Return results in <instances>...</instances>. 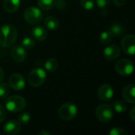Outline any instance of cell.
Returning a JSON list of instances; mask_svg holds the SVG:
<instances>
[{
    "label": "cell",
    "instance_id": "6da1fadb",
    "mask_svg": "<svg viewBox=\"0 0 135 135\" xmlns=\"http://www.w3.org/2000/svg\"><path fill=\"white\" fill-rule=\"evenodd\" d=\"M17 37V28L12 25H4L0 27V45L3 47H11Z\"/></svg>",
    "mask_w": 135,
    "mask_h": 135
},
{
    "label": "cell",
    "instance_id": "7a4b0ae2",
    "mask_svg": "<svg viewBox=\"0 0 135 135\" xmlns=\"http://www.w3.org/2000/svg\"><path fill=\"white\" fill-rule=\"evenodd\" d=\"M26 106V101L21 96H11L5 100V107L10 112L16 113L21 112Z\"/></svg>",
    "mask_w": 135,
    "mask_h": 135
},
{
    "label": "cell",
    "instance_id": "3957f363",
    "mask_svg": "<svg viewBox=\"0 0 135 135\" xmlns=\"http://www.w3.org/2000/svg\"><path fill=\"white\" fill-rule=\"evenodd\" d=\"M47 78V74L44 70L41 68H36L30 71L28 76V81L32 87H39L42 85Z\"/></svg>",
    "mask_w": 135,
    "mask_h": 135
},
{
    "label": "cell",
    "instance_id": "277c9868",
    "mask_svg": "<svg viewBox=\"0 0 135 135\" xmlns=\"http://www.w3.org/2000/svg\"><path fill=\"white\" fill-rule=\"evenodd\" d=\"M96 116L97 119L103 123H109L113 118V110L112 106L106 104L99 105L96 109Z\"/></svg>",
    "mask_w": 135,
    "mask_h": 135
},
{
    "label": "cell",
    "instance_id": "5b68a950",
    "mask_svg": "<svg viewBox=\"0 0 135 135\" xmlns=\"http://www.w3.org/2000/svg\"><path fill=\"white\" fill-rule=\"evenodd\" d=\"M24 18L28 24L36 25L42 21L43 13L39 8L29 6L24 12Z\"/></svg>",
    "mask_w": 135,
    "mask_h": 135
},
{
    "label": "cell",
    "instance_id": "8992f818",
    "mask_svg": "<svg viewBox=\"0 0 135 135\" xmlns=\"http://www.w3.org/2000/svg\"><path fill=\"white\" fill-rule=\"evenodd\" d=\"M78 115V108L73 103L63 104L59 109V115L63 120L74 119Z\"/></svg>",
    "mask_w": 135,
    "mask_h": 135
},
{
    "label": "cell",
    "instance_id": "52a82bcc",
    "mask_svg": "<svg viewBox=\"0 0 135 135\" xmlns=\"http://www.w3.org/2000/svg\"><path fill=\"white\" fill-rule=\"evenodd\" d=\"M116 72L123 76H128L134 72V64L127 59H121L117 61L115 67Z\"/></svg>",
    "mask_w": 135,
    "mask_h": 135
},
{
    "label": "cell",
    "instance_id": "ba28073f",
    "mask_svg": "<svg viewBox=\"0 0 135 135\" xmlns=\"http://www.w3.org/2000/svg\"><path fill=\"white\" fill-rule=\"evenodd\" d=\"M121 47L123 51L129 55H134L135 53V36L133 34L126 35L122 41H121Z\"/></svg>",
    "mask_w": 135,
    "mask_h": 135
},
{
    "label": "cell",
    "instance_id": "9c48e42d",
    "mask_svg": "<svg viewBox=\"0 0 135 135\" xmlns=\"http://www.w3.org/2000/svg\"><path fill=\"white\" fill-rule=\"evenodd\" d=\"M9 85L15 91H20L25 86L24 77L19 74H13L9 78Z\"/></svg>",
    "mask_w": 135,
    "mask_h": 135
},
{
    "label": "cell",
    "instance_id": "30bf717a",
    "mask_svg": "<svg viewBox=\"0 0 135 135\" xmlns=\"http://www.w3.org/2000/svg\"><path fill=\"white\" fill-rule=\"evenodd\" d=\"M114 95L113 89L109 84H103L101 85L97 91V96L99 99L102 101H108L110 100Z\"/></svg>",
    "mask_w": 135,
    "mask_h": 135
},
{
    "label": "cell",
    "instance_id": "8fae6325",
    "mask_svg": "<svg viewBox=\"0 0 135 135\" xmlns=\"http://www.w3.org/2000/svg\"><path fill=\"white\" fill-rule=\"evenodd\" d=\"M10 55L12 59L17 62H22L27 56L26 50L21 45H15L11 48Z\"/></svg>",
    "mask_w": 135,
    "mask_h": 135
},
{
    "label": "cell",
    "instance_id": "7c38bea8",
    "mask_svg": "<svg viewBox=\"0 0 135 135\" xmlns=\"http://www.w3.org/2000/svg\"><path fill=\"white\" fill-rule=\"evenodd\" d=\"M120 48L118 45L116 44H112L108 47H106L103 51L104 57L107 60H114L116 59L119 55H120Z\"/></svg>",
    "mask_w": 135,
    "mask_h": 135
},
{
    "label": "cell",
    "instance_id": "4fadbf2b",
    "mask_svg": "<svg viewBox=\"0 0 135 135\" xmlns=\"http://www.w3.org/2000/svg\"><path fill=\"white\" fill-rule=\"evenodd\" d=\"M3 131L8 135L17 134L21 131L20 123L16 120H9L4 124Z\"/></svg>",
    "mask_w": 135,
    "mask_h": 135
},
{
    "label": "cell",
    "instance_id": "5bb4252c",
    "mask_svg": "<svg viewBox=\"0 0 135 135\" xmlns=\"http://www.w3.org/2000/svg\"><path fill=\"white\" fill-rule=\"evenodd\" d=\"M134 91L135 88L133 84H130L125 86L122 91V95H123V99L130 104H134Z\"/></svg>",
    "mask_w": 135,
    "mask_h": 135
},
{
    "label": "cell",
    "instance_id": "9a60e30c",
    "mask_svg": "<svg viewBox=\"0 0 135 135\" xmlns=\"http://www.w3.org/2000/svg\"><path fill=\"white\" fill-rule=\"evenodd\" d=\"M32 35L35 40L38 41H43L47 38V32L45 28H44L43 26L38 25V26L34 27L32 29Z\"/></svg>",
    "mask_w": 135,
    "mask_h": 135
},
{
    "label": "cell",
    "instance_id": "2e32d148",
    "mask_svg": "<svg viewBox=\"0 0 135 135\" xmlns=\"http://www.w3.org/2000/svg\"><path fill=\"white\" fill-rule=\"evenodd\" d=\"M21 6V0H4L3 8L8 13L17 11Z\"/></svg>",
    "mask_w": 135,
    "mask_h": 135
},
{
    "label": "cell",
    "instance_id": "e0dca14e",
    "mask_svg": "<svg viewBox=\"0 0 135 135\" xmlns=\"http://www.w3.org/2000/svg\"><path fill=\"white\" fill-rule=\"evenodd\" d=\"M44 25L50 30H56L59 26V21L56 17L49 16L44 19Z\"/></svg>",
    "mask_w": 135,
    "mask_h": 135
},
{
    "label": "cell",
    "instance_id": "ac0fdd59",
    "mask_svg": "<svg viewBox=\"0 0 135 135\" xmlns=\"http://www.w3.org/2000/svg\"><path fill=\"white\" fill-rule=\"evenodd\" d=\"M59 67V62L58 61L54 58H50L47 59L44 64V68L48 72H54Z\"/></svg>",
    "mask_w": 135,
    "mask_h": 135
},
{
    "label": "cell",
    "instance_id": "d6986e66",
    "mask_svg": "<svg viewBox=\"0 0 135 135\" xmlns=\"http://www.w3.org/2000/svg\"><path fill=\"white\" fill-rule=\"evenodd\" d=\"M109 31L112 32V34L113 36H122L124 32H125V28L123 27V25L119 24V23H115L113 24L111 27H110V29Z\"/></svg>",
    "mask_w": 135,
    "mask_h": 135
},
{
    "label": "cell",
    "instance_id": "ffe728a7",
    "mask_svg": "<svg viewBox=\"0 0 135 135\" xmlns=\"http://www.w3.org/2000/svg\"><path fill=\"white\" fill-rule=\"evenodd\" d=\"M113 108L118 113H123L127 112L128 108V105L123 100H116L113 104Z\"/></svg>",
    "mask_w": 135,
    "mask_h": 135
},
{
    "label": "cell",
    "instance_id": "44dd1931",
    "mask_svg": "<svg viewBox=\"0 0 135 135\" xmlns=\"http://www.w3.org/2000/svg\"><path fill=\"white\" fill-rule=\"evenodd\" d=\"M55 0H38L37 4L39 8L44 9V10H48L53 8L55 6Z\"/></svg>",
    "mask_w": 135,
    "mask_h": 135
},
{
    "label": "cell",
    "instance_id": "7402d4cb",
    "mask_svg": "<svg viewBox=\"0 0 135 135\" xmlns=\"http://www.w3.org/2000/svg\"><path fill=\"white\" fill-rule=\"evenodd\" d=\"M112 39H113V35L112 34V32L109 30L103 32L100 34V42L103 44H110L112 41Z\"/></svg>",
    "mask_w": 135,
    "mask_h": 135
},
{
    "label": "cell",
    "instance_id": "603a6c76",
    "mask_svg": "<svg viewBox=\"0 0 135 135\" xmlns=\"http://www.w3.org/2000/svg\"><path fill=\"white\" fill-rule=\"evenodd\" d=\"M9 93V85L6 82H0V99H4L7 97Z\"/></svg>",
    "mask_w": 135,
    "mask_h": 135
},
{
    "label": "cell",
    "instance_id": "cb8c5ba5",
    "mask_svg": "<svg viewBox=\"0 0 135 135\" xmlns=\"http://www.w3.org/2000/svg\"><path fill=\"white\" fill-rule=\"evenodd\" d=\"M35 41L33 39L30 38V37H25L22 40L21 42V46L25 48V49H32L35 46Z\"/></svg>",
    "mask_w": 135,
    "mask_h": 135
},
{
    "label": "cell",
    "instance_id": "d4e9b609",
    "mask_svg": "<svg viewBox=\"0 0 135 135\" xmlns=\"http://www.w3.org/2000/svg\"><path fill=\"white\" fill-rule=\"evenodd\" d=\"M81 6L85 10H93L95 7V2L93 0H81Z\"/></svg>",
    "mask_w": 135,
    "mask_h": 135
},
{
    "label": "cell",
    "instance_id": "484cf974",
    "mask_svg": "<svg viewBox=\"0 0 135 135\" xmlns=\"http://www.w3.org/2000/svg\"><path fill=\"white\" fill-rule=\"evenodd\" d=\"M31 119V115L28 112H22L18 116V121L21 124H27Z\"/></svg>",
    "mask_w": 135,
    "mask_h": 135
},
{
    "label": "cell",
    "instance_id": "4316f807",
    "mask_svg": "<svg viewBox=\"0 0 135 135\" xmlns=\"http://www.w3.org/2000/svg\"><path fill=\"white\" fill-rule=\"evenodd\" d=\"M109 135H127L128 133L123 128L120 127H113L108 132Z\"/></svg>",
    "mask_w": 135,
    "mask_h": 135
},
{
    "label": "cell",
    "instance_id": "83f0119b",
    "mask_svg": "<svg viewBox=\"0 0 135 135\" xmlns=\"http://www.w3.org/2000/svg\"><path fill=\"white\" fill-rule=\"evenodd\" d=\"M111 0H96V3L97 5V6L100 9H104L106 8L109 3H110Z\"/></svg>",
    "mask_w": 135,
    "mask_h": 135
},
{
    "label": "cell",
    "instance_id": "f1b7e54d",
    "mask_svg": "<svg viewBox=\"0 0 135 135\" xmlns=\"http://www.w3.org/2000/svg\"><path fill=\"white\" fill-rule=\"evenodd\" d=\"M55 6L59 9H62L64 7H65V6H66V2H65V0H57V1H55Z\"/></svg>",
    "mask_w": 135,
    "mask_h": 135
},
{
    "label": "cell",
    "instance_id": "f546056e",
    "mask_svg": "<svg viewBox=\"0 0 135 135\" xmlns=\"http://www.w3.org/2000/svg\"><path fill=\"white\" fill-rule=\"evenodd\" d=\"M5 118H6V112L2 105L0 104V123L5 119Z\"/></svg>",
    "mask_w": 135,
    "mask_h": 135
},
{
    "label": "cell",
    "instance_id": "4dcf8cb0",
    "mask_svg": "<svg viewBox=\"0 0 135 135\" xmlns=\"http://www.w3.org/2000/svg\"><path fill=\"white\" fill-rule=\"evenodd\" d=\"M126 2H127V0H113L114 4L118 6H122L125 5Z\"/></svg>",
    "mask_w": 135,
    "mask_h": 135
},
{
    "label": "cell",
    "instance_id": "1f68e13d",
    "mask_svg": "<svg viewBox=\"0 0 135 135\" xmlns=\"http://www.w3.org/2000/svg\"><path fill=\"white\" fill-rule=\"evenodd\" d=\"M130 117L132 121H134L135 120V107L133 106L131 108V111H130Z\"/></svg>",
    "mask_w": 135,
    "mask_h": 135
},
{
    "label": "cell",
    "instance_id": "d6a6232c",
    "mask_svg": "<svg viewBox=\"0 0 135 135\" xmlns=\"http://www.w3.org/2000/svg\"><path fill=\"white\" fill-rule=\"evenodd\" d=\"M4 77H5L4 70H2V67H0V82L4 79Z\"/></svg>",
    "mask_w": 135,
    "mask_h": 135
},
{
    "label": "cell",
    "instance_id": "836d02e7",
    "mask_svg": "<svg viewBox=\"0 0 135 135\" xmlns=\"http://www.w3.org/2000/svg\"><path fill=\"white\" fill-rule=\"evenodd\" d=\"M39 135H51V134L47 131H42L39 132Z\"/></svg>",
    "mask_w": 135,
    "mask_h": 135
},
{
    "label": "cell",
    "instance_id": "e575fe53",
    "mask_svg": "<svg viewBox=\"0 0 135 135\" xmlns=\"http://www.w3.org/2000/svg\"><path fill=\"white\" fill-rule=\"evenodd\" d=\"M101 14H102L103 16H106V15L108 14V10L106 9V8L101 9Z\"/></svg>",
    "mask_w": 135,
    "mask_h": 135
}]
</instances>
